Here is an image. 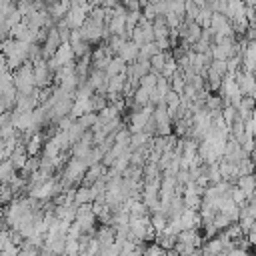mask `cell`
Returning <instances> with one entry per match:
<instances>
[{
  "instance_id": "cell-1",
  "label": "cell",
  "mask_w": 256,
  "mask_h": 256,
  "mask_svg": "<svg viewBox=\"0 0 256 256\" xmlns=\"http://www.w3.org/2000/svg\"><path fill=\"white\" fill-rule=\"evenodd\" d=\"M132 40H134L138 46H144V44H148V42L154 40V28H152V24H150L146 18H142L140 24L134 28Z\"/></svg>"
},
{
  "instance_id": "cell-2",
  "label": "cell",
  "mask_w": 256,
  "mask_h": 256,
  "mask_svg": "<svg viewBox=\"0 0 256 256\" xmlns=\"http://www.w3.org/2000/svg\"><path fill=\"white\" fill-rule=\"evenodd\" d=\"M76 54H74V50H72V46H70V42H64L56 52L52 54V68H58V66H70V62H72V58H74Z\"/></svg>"
},
{
  "instance_id": "cell-3",
  "label": "cell",
  "mask_w": 256,
  "mask_h": 256,
  "mask_svg": "<svg viewBox=\"0 0 256 256\" xmlns=\"http://www.w3.org/2000/svg\"><path fill=\"white\" fill-rule=\"evenodd\" d=\"M80 32H82L84 40L96 42V40L102 36V32H104V22H98V20H94V18H88V20L82 24Z\"/></svg>"
},
{
  "instance_id": "cell-4",
  "label": "cell",
  "mask_w": 256,
  "mask_h": 256,
  "mask_svg": "<svg viewBox=\"0 0 256 256\" xmlns=\"http://www.w3.org/2000/svg\"><path fill=\"white\" fill-rule=\"evenodd\" d=\"M118 54H120V58H122L124 62H130V60L138 58V56H140L138 44H136L134 40H132V42H124V44H122V48L118 50Z\"/></svg>"
},
{
  "instance_id": "cell-5",
  "label": "cell",
  "mask_w": 256,
  "mask_h": 256,
  "mask_svg": "<svg viewBox=\"0 0 256 256\" xmlns=\"http://www.w3.org/2000/svg\"><path fill=\"white\" fill-rule=\"evenodd\" d=\"M34 78H36V86H40V88L48 86V82H50V72H48V66H46L44 62H38V64L34 66Z\"/></svg>"
},
{
  "instance_id": "cell-6",
  "label": "cell",
  "mask_w": 256,
  "mask_h": 256,
  "mask_svg": "<svg viewBox=\"0 0 256 256\" xmlns=\"http://www.w3.org/2000/svg\"><path fill=\"white\" fill-rule=\"evenodd\" d=\"M238 188H240L246 196H252V194L256 192V176H252V174L240 176V178H238Z\"/></svg>"
},
{
  "instance_id": "cell-7",
  "label": "cell",
  "mask_w": 256,
  "mask_h": 256,
  "mask_svg": "<svg viewBox=\"0 0 256 256\" xmlns=\"http://www.w3.org/2000/svg\"><path fill=\"white\" fill-rule=\"evenodd\" d=\"M166 62H168V56H164V54H162V50H160V52H156L154 56H152V58H150L152 70H154V72H158V70H160V74H162V70H164Z\"/></svg>"
},
{
  "instance_id": "cell-8",
  "label": "cell",
  "mask_w": 256,
  "mask_h": 256,
  "mask_svg": "<svg viewBox=\"0 0 256 256\" xmlns=\"http://www.w3.org/2000/svg\"><path fill=\"white\" fill-rule=\"evenodd\" d=\"M158 78H160V76H156L154 72H152V74L148 72V74H146V76L142 78L140 86H142V88H146L148 92H152V90H154V88H156V84H158Z\"/></svg>"
},
{
  "instance_id": "cell-9",
  "label": "cell",
  "mask_w": 256,
  "mask_h": 256,
  "mask_svg": "<svg viewBox=\"0 0 256 256\" xmlns=\"http://www.w3.org/2000/svg\"><path fill=\"white\" fill-rule=\"evenodd\" d=\"M146 142H148V134H144V132H136V134L130 138L132 148H142Z\"/></svg>"
},
{
  "instance_id": "cell-10",
  "label": "cell",
  "mask_w": 256,
  "mask_h": 256,
  "mask_svg": "<svg viewBox=\"0 0 256 256\" xmlns=\"http://www.w3.org/2000/svg\"><path fill=\"white\" fill-rule=\"evenodd\" d=\"M134 96H136L134 100L138 102V104H148V102H150V92H148L146 88H142V86L136 90V94H134Z\"/></svg>"
},
{
  "instance_id": "cell-11",
  "label": "cell",
  "mask_w": 256,
  "mask_h": 256,
  "mask_svg": "<svg viewBox=\"0 0 256 256\" xmlns=\"http://www.w3.org/2000/svg\"><path fill=\"white\" fill-rule=\"evenodd\" d=\"M184 86H186V80H184L180 74H174V76H172V88H174V92H178V94H180Z\"/></svg>"
},
{
  "instance_id": "cell-12",
  "label": "cell",
  "mask_w": 256,
  "mask_h": 256,
  "mask_svg": "<svg viewBox=\"0 0 256 256\" xmlns=\"http://www.w3.org/2000/svg\"><path fill=\"white\" fill-rule=\"evenodd\" d=\"M222 118L226 120V124H232L236 120V114H234V106H228L224 112H222Z\"/></svg>"
},
{
  "instance_id": "cell-13",
  "label": "cell",
  "mask_w": 256,
  "mask_h": 256,
  "mask_svg": "<svg viewBox=\"0 0 256 256\" xmlns=\"http://www.w3.org/2000/svg\"><path fill=\"white\" fill-rule=\"evenodd\" d=\"M36 168H38V160H34V158H32V160H28V162L24 164L22 172H24V174H28V172H34Z\"/></svg>"
},
{
  "instance_id": "cell-14",
  "label": "cell",
  "mask_w": 256,
  "mask_h": 256,
  "mask_svg": "<svg viewBox=\"0 0 256 256\" xmlns=\"http://www.w3.org/2000/svg\"><path fill=\"white\" fill-rule=\"evenodd\" d=\"M116 4H118V0H104V2H102L104 8H116Z\"/></svg>"
},
{
  "instance_id": "cell-15",
  "label": "cell",
  "mask_w": 256,
  "mask_h": 256,
  "mask_svg": "<svg viewBox=\"0 0 256 256\" xmlns=\"http://www.w3.org/2000/svg\"><path fill=\"white\" fill-rule=\"evenodd\" d=\"M232 256H248V254H246L244 250H234V248H232Z\"/></svg>"
},
{
  "instance_id": "cell-16",
  "label": "cell",
  "mask_w": 256,
  "mask_h": 256,
  "mask_svg": "<svg viewBox=\"0 0 256 256\" xmlns=\"http://www.w3.org/2000/svg\"><path fill=\"white\" fill-rule=\"evenodd\" d=\"M104 0H88V4H102Z\"/></svg>"
},
{
  "instance_id": "cell-17",
  "label": "cell",
  "mask_w": 256,
  "mask_h": 256,
  "mask_svg": "<svg viewBox=\"0 0 256 256\" xmlns=\"http://www.w3.org/2000/svg\"><path fill=\"white\" fill-rule=\"evenodd\" d=\"M148 2H150V4H156V2H160V0H148Z\"/></svg>"
},
{
  "instance_id": "cell-18",
  "label": "cell",
  "mask_w": 256,
  "mask_h": 256,
  "mask_svg": "<svg viewBox=\"0 0 256 256\" xmlns=\"http://www.w3.org/2000/svg\"><path fill=\"white\" fill-rule=\"evenodd\" d=\"M46 2H50V4H54V2H56V0H46Z\"/></svg>"
}]
</instances>
